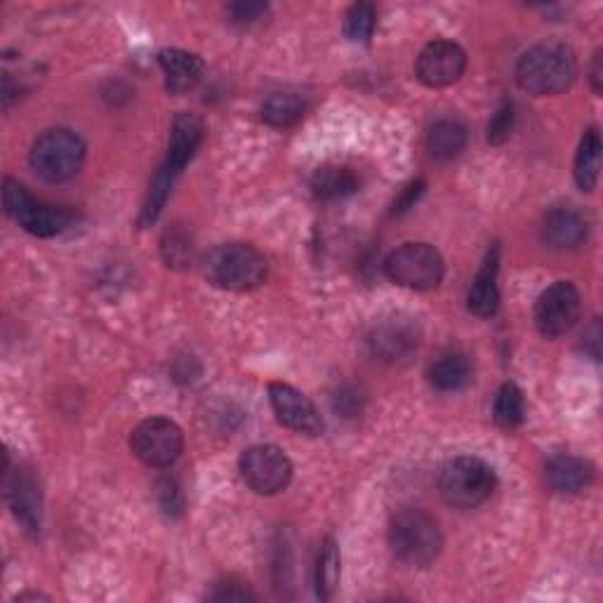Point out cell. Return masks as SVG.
Returning a JSON list of instances; mask_svg holds the SVG:
<instances>
[{
  "label": "cell",
  "mask_w": 603,
  "mask_h": 603,
  "mask_svg": "<svg viewBox=\"0 0 603 603\" xmlns=\"http://www.w3.org/2000/svg\"><path fill=\"white\" fill-rule=\"evenodd\" d=\"M578 76L575 52L565 43H540L528 50L517 64V83L538 97L561 95Z\"/></svg>",
  "instance_id": "1"
},
{
  "label": "cell",
  "mask_w": 603,
  "mask_h": 603,
  "mask_svg": "<svg viewBox=\"0 0 603 603\" xmlns=\"http://www.w3.org/2000/svg\"><path fill=\"white\" fill-rule=\"evenodd\" d=\"M389 547L396 561L408 569H427L441 554L444 536L423 509H401L389 523Z\"/></svg>",
  "instance_id": "2"
},
{
  "label": "cell",
  "mask_w": 603,
  "mask_h": 603,
  "mask_svg": "<svg viewBox=\"0 0 603 603\" xmlns=\"http://www.w3.org/2000/svg\"><path fill=\"white\" fill-rule=\"evenodd\" d=\"M208 283L229 292H248L267 279V260L260 250L246 243H225L212 248L204 260Z\"/></svg>",
  "instance_id": "3"
},
{
  "label": "cell",
  "mask_w": 603,
  "mask_h": 603,
  "mask_svg": "<svg viewBox=\"0 0 603 603\" xmlns=\"http://www.w3.org/2000/svg\"><path fill=\"white\" fill-rule=\"evenodd\" d=\"M498 486L496 469L474 455L453 458L438 477V490L455 509H474L484 505Z\"/></svg>",
  "instance_id": "4"
},
{
  "label": "cell",
  "mask_w": 603,
  "mask_h": 603,
  "mask_svg": "<svg viewBox=\"0 0 603 603\" xmlns=\"http://www.w3.org/2000/svg\"><path fill=\"white\" fill-rule=\"evenodd\" d=\"M85 160V142L66 127H54L33 142L29 163L33 173L50 185L76 177Z\"/></svg>",
  "instance_id": "5"
},
{
  "label": "cell",
  "mask_w": 603,
  "mask_h": 603,
  "mask_svg": "<svg viewBox=\"0 0 603 603\" xmlns=\"http://www.w3.org/2000/svg\"><path fill=\"white\" fill-rule=\"evenodd\" d=\"M387 277L413 290H434L441 285L446 264L441 252L429 243H406L396 248L385 262Z\"/></svg>",
  "instance_id": "6"
},
{
  "label": "cell",
  "mask_w": 603,
  "mask_h": 603,
  "mask_svg": "<svg viewBox=\"0 0 603 603\" xmlns=\"http://www.w3.org/2000/svg\"><path fill=\"white\" fill-rule=\"evenodd\" d=\"M131 448L144 465L168 467L185 448V436H181V429L173 419L149 417L135 427L131 436Z\"/></svg>",
  "instance_id": "7"
},
{
  "label": "cell",
  "mask_w": 603,
  "mask_h": 603,
  "mask_svg": "<svg viewBox=\"0 0 603 603\" xmlns=\"http://www.w3.org/2000/svg\"><path fill=\"white\" fill-rule=\"evenodd\" d=\"M241 477L258 496H277L292 479L288 455L277 446H252L241 455Z\"/></svg>",
  "instance_id": "8"
},
{
  "label": "cell",
  "mask_w": 603,
  "mask_h": 603,
  "mask_svg": "<svg viewBox=\"0 0 603 603\" xmlns=\"http://www.w3.org/2000/svg\"><path fill=\"white\" fill-rule=\"evenodd\" d=\"M580 292L571 281H557L547 288L536 304V325L540 335L557 340L580 319Z\"/></svg>",
  "instance_id": "9"
},
{
  "label": "cell",
  "mask_w": 603,
  "mask_h": 603,
  "mask_svg": "<svg viewBox=\"0 0 603 603\" xmlns=\"http://www.w3.org/2000/svg\"><path fill=\"white\" fill-rule=\"evenodd\" d=\"M269 401L273 413L279 417V423L285 425L288 429L306 436L323 434L325 425L319 408L300 389L285 385V382H271Z\"/></svg>",
  "instance_id": "10"
},
{
  "label": "cell",
  "mask_w": 603,
  "mask_h": 603,
  "mask_svg": "<svg viewBox=\"0 0 603 603\" xmlns=\"http://www.w3.org/2000/svg\"><path fill=\"white\" fill-rule=\"evenodd\" d=\"M467 54L458 43L434 41L417 54L415 73L427 87H448L462 79Z\"/></svg>",
  "instance_id": "11"
},
{
  "label": "cell",
  "mask_w": 603,
  "mask_h": 603,
  "mask_svg": "<svg viewBox=\"0 0 603 603\" xmlns=\"http://www.w3.org/2000/svg\"><path fill=\"white\" fill-rule=\"evenodd\" d=\"M373 356L385 363L408 361L419 346V328L408 316H389L373 325L368 335Z\"/></svg>",
  "instance_id": "12"
},
{
  "label": "cell",
  "mask_w": 603,
  "mask_h": 603,
  "mask_svg": "<svg viewBox=\"0 0 603 603\" xmlns=\"http://www.w3.org/2000/svg\"><path fill=\"white\" fill-rule=\"evenodd\" d=\"M6 496L10 502V509L14 519L22 523L29 536H35L41 531V486L35 484L33 474L17 469L12 477L6 481Z\"/></svg>",
  "instance_id": "13"
},
{
  "label": "cell",
  "mask_w": 603,
  "mask_h": 603,
  "mask_svg": "<svg viewBox=\"0 0 603 603\" xmlns=\"http://www.w3.org/2000/svg\"><path fill=\"white\" fill-rule=\"evenodd\" d=\"M204 121H200L196 114L181 112L175 116L173 127H170V146H168V156L163 160V166L179 175L185 170L187 163L194 158L198 152L200 142H204Z\"/></svg>",
  "instance_id": "14"
},
{
  "label": "cell",
  "mask_w": 603,
  "mask_h": 603,
  "mask_svg": "<svg viewBox=\"0 0 603 603\" xmlns=\"http://www.w3.org/2000/svg\"><path fill=\"white\" fill-rule=\"evenodd\" d=\"M498 271H500V248L492 246L486 254V260L471 283L467 306L474 316L490 319L500 306V290H498Z\"/></svg>",
  "instance_id": "15"
},
{
  "label": "cell",
  "mask_w": 603,
  "mask_h": 603,
  "mask_svg": "<svg viewBox=\"0 0 603 603\" xmlns=\"http://www.w3.org/2000/svg\"><path fill=\"white\" fill-rule=\"evenodd\" d=\"M17 222H20L29 233L39 236V239H50V236H58L66 231L73 222H76V212L62 208V206H50L39 204V200L29 198L27 206L14 215Z\"/></svg>",
  "instance_id": "16"
},
{
  "label": "cell",
  "mask_w": 603,
  "mask_h": 603,
  "mask_svg": "<svg viewBox=\"0 0 603 603\" xmlns=\"http://www.w3.org/2000/svg\"><path fill=\"white\" fill-rule=\"evenodd\" d=\"M542 236L557 250H573L588 239V222L573 208H554L544 215Z\"/></svg>",
  "instance_id": "17"
},
{
  "label": "cell",
  "mask_w": 603,
  "mask_h": 603,
  "mask_svg": "<svg viewBox=\"0 0 603 603\" xmlns=\"http://www.w3.org/2000/svg\"><path fill=\"white\" fill-rule=\"evenodd\" d=\"M547 481H550L552 490L561 492V496H575V492L584 490L592 481V465L575 455H552L544 467Z\"/></svg>",
  "instance_id": "18"
},
{
  "label": "cell",
  "mask_w": 603,
  "mask_h": 603,
  "mask_svg": "<svg viewBox=\"0 0 603 603\" xmlns=\"http://www.w3.org/2000/svg\"><path fill=\"white\" fill-rule=\"evenodd\" d=\"M158 64L163 73H166V87L175 95L191 90L200 81V76H204V69H206L204 60H200L198 54L177 50V48L163 50L158 54Z\"/></svg>",
  "instance_id": "19"
},
{
  "label": "cell",
  "mask_w": 603,
  "mask_h": 603,
  "mask_svg": "<svg viewBox=\"0 0 603 603\" xmlns=\"http://www.w3.org/2000/svg\"><path fill=\"white\" fill-rule=\"evenodd\" d=\"M467 139H469L467 127L460 121L446 118L432 127L427 146L436 160H453L467 149Z\"/></svg>",
  "instance_id": "20"
},
{
  "label": "cell",
  "mask_w": 603,
  "mask_h": 603,
  "mask_svg": "<svg viewBox=\"0 0 603 603\" xmlns=\"http://www.w3.org/2000/svg\"><path fill=\"white\" fill-rule=\"evenodd\" d=\"M306 112V100L295 93V90H281L273 93L262 104V118L271 127H292L298 121H302Z\"/></svg>",
  "instance_id": "21"
},
{
  "label": "cell",
  "mask_w": 603,
  "mask_h": 603,
  "mask_svg": "<svg viewBox=\"0 0 603 603\" xmlns=\"http://www.w3.org/2000/svg\"><path fill=\"white\" fill-rule=\"evenodd\" d=\"M358 189V179L350 168L323 166L312 177V191L321 200H340Z\"/></svg>",
  "instance_id": "22"
},
{
  "label": "cell",
  "mask_w": 603,
  "mask_h": 603,
  "mask_svg": "<svg viewBox=\"0 0 603 603\" xmlns=\"http://www.w3.org/2000/svg\"><path fill=\"white\" fill-rule=\"evenodd\" d=\"M469 380L471 365L462 354H446L429 371V382L438 392H458L469 385Z\"/></svg>",
  "instance_id": "23"
},
{
  "label": "cell",
  "mask_w": 603,
  "mask_h": 603,
  "mask_svg": "<svg viewBox=\"0 0 603 603\" xmlns=\"http://www.w3.org/2000/svg\"><path fill=\"white\" fill-rule=\"evenodd\" d=\"M601 168V135L596 127L582 135L575 156V181L582 191H592L599 181Z\"/></svg>",
  "instance_id": "24"
},
{
  "label": "cell",
  "mask_w": 603,
  "mask_h": 603,
  "mask_svg": "<svg viewBox=\"0 0 603 603\" xmlns=\"http://www.w3.org/2000/svg\"><path fill=\"white\" fill-rule=\"evenodd\" d=\"M340 547L333 538H328L321 544V552L316 559V575H314V584H316V594L321 601H331L337 592L340 584Z\"/></svg>",
  "instance_id": "25"
},
{
  "label": "cell",
  "mask_w": 603,
  "mask_h": 603,
  "mask_svg": "<svg viewBox=\"0 0 603 603\" xmlns=\"http://www.w3.org/2000/svg\"><path fill=\"white\" fill-rule=\"evenodd\" d=\"M492 417H496V425L502 429H517L523 425L526 419V398L523 392L507 382L496 394V404H492Z\"/></svg>",
  "instance_id": "26"
},
{
  "label": "cell",
  "mask_w": 603,
  "mask_h": 603,
  "mask_svg": "<svg viewBox=\"0 0 603 603\" xmlns=\"http://www.w3.org/2000/svg\"><path fill=\"white\" fill-rule=\"evenodd\" d=\"M377 24V12L371 3H356L344 14V35L354 43H365Z\"/></svg>",
  "instance_id": "27"
},
{
  "label": "cell",
  "mask_w": 603,
  "mask_h": 603,
  "mask_svg": "<svg viewBox=\"0 0 603 603\" xmlns=\"http://www.w3.org/2000/svg\"><path fill=\"white\" fill-rule=\"evenodd\" d=\"M163 260L168 262V267H187L191 262V241L189 236L181 229H170L163 236Z\"/></svg>",
  "instance_id": "28"
},
{
  "label": "cell",
  "mask_w": 603,
  "mask_h": 603,
  "mask_svg": "<svg viewBox=\"0 0 603 603\" xmlns=\"http://www.w3.org/2000/svg\"><path fill=\"white\" fill-rule=\"evenodd\" d=\"M156 500L163 509V514L179 517L181 509H185V498H181V490L173 479H160L156 486Z\"/></svg>",
  "instance_id": "29"
},
{
  "label": "cell",
  "mask_w": 603,
  "mask_h": 603,
  "mask_svg": "<svg viewBox=\"0 0 603 603\" xmlns=\"http://www.w3.org/2000/svg\"><path fill=\"white\" fill-rule=\"evenodd\" d=\"M511 127H514V106H511V102H505L488 123V142L490 144L507 142L511 135Z\"/></svg>",
  "instance_id": "30"
},
{
  "label": "cell",
  "mask_w": 603,
  "mask_h": 603,
  "mask_svg": "<svg viewBox=\"0 0 603 603\" xmlns=\"http://www.w3.org/2000/svg\"><path fill=\"white\" fill-rule=\"evenodd\" d=\"M267 3H243V0H241V3H231L229 8H227V12H229V17H231V22H236V24H252V22H258V20H262V17L267 14Z\"/></svg>",
  "instance_id": "31"
},
{
  "label": "cell",
  "mask_w": 603,
  "mask_h": 603,
  "mask_svg": "<svg viewBox=\"0 0 603 603\" xmlns=\"http://www.w3.org/2000/svg\"><path fill=\"white\" fill-rule=\"evenodd\" d=\"M361 404H363L361 394L352 387H342L333 401L335 410L342 413V417H354L356 413H361Z\"/></svg>",
  "instance_id": "32"
},
{
  "label": "cell",
  "mask_w": 603,
  "mask_h": 603,
  "mask_svg": "<svg viewBox=\"0 0 603 603\" xmlns=\"http://www.w3.org/2000/svg\"><path fill=\"white\" fill-rule=\"evenodd\" d=\"M210 599H215V601H246V599H254V594L248 588H243L241 582H222Z\"/></svg>",
  "instance_id": "33"
},
{
  "label": "cell",
  "mask_w": 603,
  "mask_h": 603,
  "mask_svg": "<svg viewBox=\"0 0 603 603\" xmlns=\"http://www.w3.org/2000/svg\"><path fill=\"white\" fill-rule=\"evenodd\" d=\"M425 191V181L423 179H417V181H410V185L404 189V194H401V198L394 204V215H401V212H406L415 206V200L423 196Z\"/></svg>",
  "instance_id": "34"
},
{
  "label": "cell",
  "mask_w": 603,
  "mask_h": 603,
  "mask_svg": "<svg viewBox=\"0 0 603 603\" xmlns=\"http://www.w3.org/2000/svg\"><path fill=\"white\" fill-rule=\"evenodd\" d=\"M582 340H584V342H582L584 352H588V346L592 344L590 354H592V358H594V361H599V340H601V328H599V321H594V323L588 328V331H584Z\"/></svg>",
  "instance_id": "35"
},
{
  "label": "cell",
  "mask_w": 603,
  "mask_h": 603,
  "mask_svg": "<svg viewBox=\"0 0 603 603\" xmlns=\"http://www.w3.org/2000/svg\"><path fill=\"white\" fill-rule=\"evenodd\" d=\"M590 73H592L590 81H592L594 93H601V52L594 54V62H592V71Z\"/></svg>",
  "instance_id": "36"
}]
</instances>
